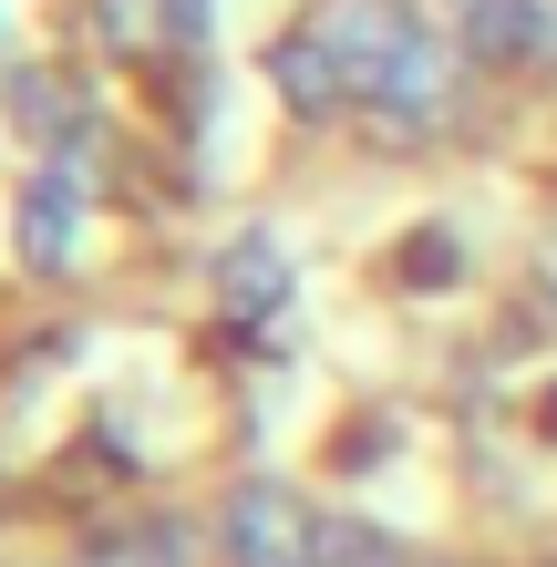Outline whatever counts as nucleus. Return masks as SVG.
<instances>
[{
  "label": "nucleus",
  "mask_w": 557,
  "mask_h": 567,
  "mask_svg": "<svg viewBox=\"0 0 557 567\" xmlns=\"http://www.w3.org/2000/svg\"><path fill=\"white\" fill-rule=\"evenodd\" d=\"M217 537H227V567H310V557H320V516H310L289 485L248 475L238 495H227Z\"/></svg>",
  "instance_id": "f257e3e1"
},
{
  "label": "nucleus",
  "mask_w": 557,
  "mask_h": 567,
  "mask_svg": "<svg viewBox=\"0 0 557 567\" xmlns=\"http://www.w3.org/2000/svg\"><path fill=\"white\" fill-rule=\"evenodd\" d=\"M320 42H331V62L351 73V93H382V73L403 62L413 42V21H403V0H320Z\"/></svg>",
  "instance_id": "f03ea898"
},
{
  "label": "nucleus",
  "mask_w": 557,
  "mask_h": 567,
  "mask_svg": "<svg viewBox=\"0 0 557 567\" xmlns=\"http://www.w3.org/2000/svg\"><path fill=\"white\" fill-rule=\"evenodd\" d=\"M372 104H382L392 124H413V135H423V124H444V114H454V42H444V31H413Z\"/></svg>",
  "instance_id": "7ed1b4c3"
},
{
  "label": "nucleus",
  "mask_w": 557,
  "mask_h": 567,
  "mask_svg": "<svg viewBox=\"0 0 557 567\" xmlns=\"http://www.w3.org/2000/svg\"><path fill=\"white\" fill-rule=\"evenodd\" d=\"M73 238H83V176L73 165H42V176L21 186V258L31 269H62Z\"/></svg>",
  "instance_id": "20e7f679"
},
{
  "label": "nucleus",
  "mask_w": 557,
  "mask_h": 567,
  "mask_svg": "<svg viewBox=\"0 0 557 567\" xmlns=\"http://www.w3.org/2000/svg\"><path fill=\"white\" fill-rule=\"evenodd\" d=\"M269 83H279L289 114H331V104H351V73L331 62V42H320V31H279V42H269Z\"/></svg>",
  "instance_id": "39448f33"
},
{
  "label": "nucleus",
  "mask_w": 557,
  "mask_h": 567,
  "mask_svg": "<svg viewBox=\"0 0 557 567\" xmlns=\"http://www.w3.org/2000/svg\"><path fill=\"white\" fill-rule=\"evenodd\" d=\"M465 42L485 62H557V0H496L465 21Z\"/></svg>",
  "instance_id": "423d86ee"
},
{
  "label": "nucleus",
  "mask_w": 557,
  "mask_h": 567,
  "mask_svg": "<svg viewBox=\"0 0 557 567\" xmlns=\"http://www.w3.org/2000/svg\"><path fill=\"white\" fill-rule=\"evenodd\" d=\"M217 299H227L238 320H269V310H289V258H279L269 238H238V248L217 258Z\"/></svg>",
  "instance_id": "0eeeda50"
},
{
  "label": "nucleus",
  "mask_w": 557,
  "mask_h": 567,
  "mask_svg": "<svg viewBox=\"0 0 557 567\" xmlns=\"http://www.w3.org/2000/svg\"><path fill=\"white\" fill-rule=\"evenodd\" d=\"M93 31H104V52L145 62V52L186 42V11H176V0H93Z\"/></svg>",
  "instance_id": "6e6552de"
},
{
  "label": "nucleus",
  "mask_w": 557,
  "mask_h": 567,
  "mask_svg": "<svg viewBox=\"0 0 557 567\" xmlns=\"http://www.w3.org/2000/svg\"><path fill=\"white\" fill-rule=\"evenodd\" d=\"M11 114H21V135H31V145H52V155H73V145H83L73 83H52V73H21V83H11Z\"/></svg>",
  "instance_id": "1a4fd4ad"
},
{
  "label": "nucleus",
  "mask_w": 557,
  "mask_h": 567,
  "mask_svg": "<svg viewBox=\"0 0 557 567\" xmlns=\"http://www.w3.org/2000/svg\"><path fill=\"white\" fill-rule=\"evenodd\" d=\"M83 567H186V537L176 526H114L83 547Z\"/></svg>",
  "instance_id": "9d476101"
},
{
  "label": "nucleus",
  "mask_w": 557,
  "mask_h": 567,
  "mask_svg": "<svg viewBox=\"0 0 557 567\" xmlns=\"http://www.w3.org/2000/svg\"><path fill=\"white\" fill-rule=\"evenodd\" d=\"M310 567H403V557H392V537H382V526L331 516V526H320V557H310Z\"/></svg>",
  "instance_id": "9b49d317"
},
{
  "label": "nucleus",
  "mask_w": 557,
  "mask_h": 567,
  "mask_svg": "<svg viewBox=\"0 0 557 567\" xmlns=\"http://www.w3.org/2000/svg\"><path fill=\"white\" fill-rule=\"evenodd\" d=\"M403 269H413V289H434V279L454 269V248H444V238H413V248H403Z\"/></svg>",
  "instance_id": "f8f14e48"
},
{
  "label": "nucleus",
  "mask_w": 557,
  "mask_h": 567,
  "mask_svg": "<svg viewBox=\"0 0 557 567\" xmlns=\"http://www.w3.org/2000/svg\"><path fill=\"white\" fill-rule=\"evenodd\" d=\"M176 11H186V42H196V31H207V11H217V0H176Z\"/></svg>",
  "instance_id": "ddd939ff"
},
{
  "label": "nucleus",
  "mask_w": 557,
  "mask_h": 567,
  "mask_svg": "<svg viewBox=\"0 0 557 567\" xmlns=\"http://www.w3.org/2000/svg\"><path fill=\"white\" fill-rule=\"evenodd\" d=\"M454 11H465V21H475V11H496V0H454Z\"/></svg>",
  "instance_id": "4468645a"
},
{
  "label": "nucleus",
  "mask_w": 557,
  "mask_h": 567,
  "mask_svg": "<svg viewBox=\"0 0 557 567\" xmlns=\"http://www.w3.org/2000/svg\"><path fill=\"white\" fill-rule=\"evenodd\" d=\"M547 433H557V392H547Z\"/></svg>",
  "instance_id": "2eb2a0df"
}]
</instances>
